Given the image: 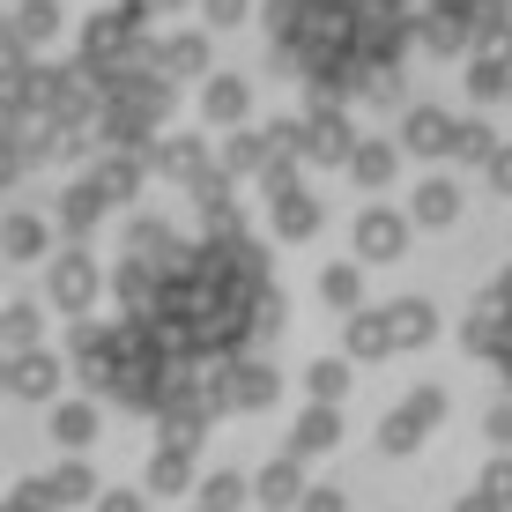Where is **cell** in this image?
Returning <instances> with one entry per match:
<instances>
[{
    "label": "cell",
    "mask_w": 512,
    "mask_h": 512,
    "mask_svg": "<svg viewBox=\"0 0 512 512\" xmlns=\"http://www.w3.org/2000/svg\"><path fill=\"white\" fill-rule=\"evenodd\" d=\"M275 38L297 75L327 90H357L401 52V0H282Z\"/></svg>",
    "instance_id": "obj_2"
},
{
    "label": "cell",
    "mask_w": 512,
    "mask_h": 512,
    "mask_svg": "<svg viewBox=\"0 0 512 512\" xmlns=\"http://www.w3.org/2000/svg\"><path fill=\"white\" fill-rule=\"evenodd\" d=\"M468 342H475V357H490V364H498V372L512 379V275L498 282V297H490V305L475 312Z\"/></svg>",
    "instance_id": "obj_3"
},
{
    "label": "cell",
    "mask_w": 512,
    "mask_h": 512,
    "mask_svg": "<svg viewBox=\"0 0 512 512\" xmlns=\"http://www.w3.org/2000/svg\"><path fill=\"white\" fill-rule=\"evenodd\" d=\"M260 305H268V260L245 238H216V245L179 253L164 275H149V290L134 297L127 342L164 364L223 357V349H238L253 334Z\"/></svg>",
    "instance_id": "obj_1"
}]
</instances>
